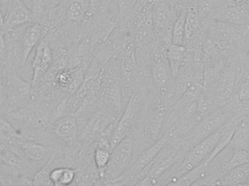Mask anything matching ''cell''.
<instances>
[{
    "label": "cell",
    "mask_w": 249,
    "mask_h": 186,
    "mask_svg": "<svg viewBox=\"0 0 249 186\" xmlns=\"http://www.w3.org/2000/svg\"><path fill=\"white\" fill-rule=\"evenodd\" d=\"M228 1L230 5L234 6L245 4V3L249 2V0H228Z\"/></svg>",
    "instance_id": "d4e9b609"
},
{
    "label": "cell",
    "mask_w": 249,
    "mask_h": 186,
    "mask_svg": "<svg viewBox=\"0 0 249 186\" xmlns=\"http://www.w3.org/2000/svg\"><path fill=\"white\" fill-rule=\"evenodd\" d=\"M244 7H245L246 10H247V13H248V15L249 16V2L245 3L244 4Z\"/></svg>",
    "instance_id": "484cf974"
},
{
    "label": "cell",
    "mask_w": 249,
    "mask_h": 186,
    "mask_svg": "<svg viewBox=\"0 0 249 186\" xmlns=\"http://www.w3.org/2000/svg\"><path fill=\"white\" fill-rule=\"evenodd\" d=\"M228 147L249 152V112L244 113Z\"/></svg>",
    "instance_id": "5bb4252c"
},
{
    "label": "cell",
    "mask_w": 249,
    "mask_h": 186,
    "mask_svg": "<svg viewBox=\"0 0 249 186\" xmlns=\"http://www.w3.org/2000/svg\"><path fill=\"white\" fill-rule=\"evenodd\" d=\"M214 186H249V163L231 169L219 178Z\"/></svg>",
    "instance_id": "9a60e30c"
},
{
    "label": "cell",
    "mask_w": 249,
    "mask_h": 186,
    "mask_svg": "<svg viewBox=\"0 0 249 186\" xmlns=\"http://www.w3.org/2000/svg\"><path fill=\"white\" fill-rule=\"evenodd\" d=\"M185 7L175 5L166 0H156L152 8V23L157 43L168 49L172 44V28L181 10Z\"/></svg>",
    "instance_id": "3957f363"
},
{
    "label": "cell",
    "mask_w": 249,
    "mask_h": 186,
    "mask_svg": "<svg viewBox=\"0 0 249 186\" xmlns=\"http://www.w3.org/2000/svg\"><path fill=\"white\" fill-rule=\"evenodd\" d=\"M202 29L213 39L221 51H225L236 48L247 36L249 27L214 20L203 23Z\"/></svg>",
    "instance_id": "5b68a950"
},
{
    "label": "cell",
    "mask_w": 249,
    "mask_h": 186,
    "mask_svg": "<svg viewBox=\"0 0 249 186\" xmlns=\"http://www.w3.org/2000/svg\"><path fill=\"white\" fill-rule=\"evenodd\" d=\"M18 150L26 159L35 162L49 160L51 156L58 150L51 146H44L32 141L18 139L15 143Z\"/></svg>",
    "instance_id": "7c38bea8"
},
{
    "label": "cell",
    "mask_w": 249,
    "mask_h": 186,
    "mask_svg": "<svg viewBox=\"0 0 249 186\" xmlns=\"http://www.w3.org/2000/svg\"><path fill=\"white\" fill-rule=\"evenodd\" d=\"M232 149V155L228 160L225 161L221 166L222 177L227 172L241 165L249 163V152L242 149ZM221 177V178H222Z\"/></svg>",
    "instance_id": "ac0fdd59"
},
{
    "label": "cell",
    "mask_w": 249,
    "mask_h": 186,
    "mask_svg": "<svg viewBox=\"0 0 249 186\" xmlns=\"http://www.w3.org/2000/svg\"><path fill=\"white\" fill-rule=\"evenodd\" d=\"M149 74L154 88L162 101L174 77L167 58V50L157 42L151 52Z\"/></svg>",
    "instance_id": "8992f818"
},
{
    "label": "cell",
    "mask_w": 249,
    "mask_h": 186,
    "mask_svg": "<svg viewBox=\"0 0 249 186\" xmlns=\"http://www.w3.org/2000/svg\"><path fill=\"white\" fill-rule=\"evenodd\" d=\"M21 136L16 131L13 126L0 116V141L8 146L14 145Z\"/></svg>",
    "instance_id": "7402d4cb"
},
{
    "label": "cell",
    "mask_w": 249,
    "mask_h": 186,
    "mask_svg": "<svg viewBox=\"0 0 249 186\" xmlns=\"http://www.w3.org/2000/svg\"><path fill=\"white\" fill-rule=\"evenodd\" d=\"M187 9L184 7L178 14L172 28V44L183 45L184 43V29H185Z\"/></svg>",
    "instance_id": "44dd1931"
},
{
    "label": "cell",
    "mask_w": 249,
    "mask_h": 186,
    "mask_svg": "<svg viewBox=\"0 0 249 186\" xmlns=\"http://www.w3.org/2000/svg\"><path fill=\"white\" fill-rule=\"evenodd\" d=\"M9 0H0V26L3 28L4 17L8 6Z\"/></svg>",
    "instance_id": "cb8c5ba5"
},
{
    "label": "cell",
    "mask_w": 249,
    "mask_h": 186,
    "mask_svg": "<svg viewBox=\"0 0 249 186\" xmlns=\"http://www.w3.org/2000/svg\"><path fill=\"white\" fill-rule=\"evenodd\" d=\"M75 68H64L56 70L54 77V82L58 89L67 95V90L72 83L74 77Z\"/></svg>",
    "instance_id": "ffe728a7"
},
{
    "label": "cell",
    "mask_w": 249,
    "mask_h": 186,
    "mask_svg": "<svg viewBox=\"0 0 249 186\" xmlns=\"http://www.w3.org/2000/svg\"><path fill=\"white\" fill-rule=\"evenodd\" d=\"M188 152L181 140L168 143L150 164V169L146 178L137 186L159 185L160 178L171 168L179 164Z\"/></svg>",
    "instance_id": "7a4b0ae2"
},
{
    "label": "cell",
    "mask_w": 249,
    "mask_h": 186,
    "mask_svg": "<svg viewBox=\"0 0 249 186\" xmlns=\"http://www.w3.org/2000/svg\"><path fill=\"white\" fill-rule=\"evenodd\" d=\"M171 142L169 135L168 133H164L160 138L155 142L152 146L144 149L140 154L136 158L132 166L129 168L128 170L124 175L118 178L113 185L133 186L135 179L138 175L146 168L149 166L154 159L156 157L160 152L162 150L164 146H166Z\"/></svg>",
    "instance_id": "52a82bcc"
},
{
    "label": "cell",
    "mask_w": 249,
    "mask_h": 186,
    "mask_svg": "<svg viewBox=\"0 0 249 186\" xmlns=\"http://www.w3.org/2000/svg\"><path fill=\"white\" fill-rule=\"evenodd\" d=\"M93 148H94L93 162H94L95 166H96L99 175L102 178V183H103L105 172H106L107 168L109 165V159H110L112 149H107V148L94 147V146Z\"/></svg>",
    "instance_id": "d6986e66"
},
{
    "label": "cell",
    "mask_w": 249,
    "mask_h": 186,
    "mask_svg": "<svg viewBox=\"0 0 249 186\" xmlns=\"http://www.w3.org/2000/svg\"><path fill=\"white\" fill-rule=\"evenodd\" d=\"M188 58V51L184 45L171 44L167 49V58L172 72L173 77L177 75L180 68L186 64Z\"/></svg>",
    "instance_id": "2e32d148"
},
{
    "label": "cell",
    "mask_w": 249,
    "mask_h": 186,
    "mask_svg": "<svg viewBox=\"0 0 249 186\" xmlns=\"http://www.w3.org/2000/svg\"><path fill=\"white\" fill-rule=\"evenodd\" d=\"M51 129L61 151L70 150L78 146L79 127L75 116L70 114L55 120Z\"/></svg>",
    "instance_id": "ba28073f"
},
{
    "label": "cell",
    "mask_w": 249,
    "mask_h": 186,
    "mask_svg": "<svg viewBox=\"0 0 249 186\" xmlns=\"http://www.w3.org/2000/svg\"><path fill=\"white\" fill-rule=\"evenodd\" d=\"M7 50V42H6L5 31L0 26V61H2L5 57Z\"/></svg>",
    "instance_id": "603a6c76"
},
{
    "label": "cell",
    "mask_w": 249,
    "mask_h": 186,
    "mask_svg": "<svg viewBox=\"0 0 249 186\" xmlns=\"http://www.w3.org/2000/svg\"><path fill=\"white\" fill-rule=\"evenodd\" d=\"M215 20L238 26L249 27V16L244 4L230 6L219 12Z\"/></svg>",
    "instance_id": "4fadbf2b"
},
{
    "label": "cell",
    "mask_w": 249,
    "mask_h": 186,
    "mask_svg": "<svg viewBox=\"0 0 249 186\" xmlns=\"http://www.w3.org/2000/svg\"><path fill=\"white\" fill-rule=\"evenodd\" d=\"M53 65V54L50 45L49 36H45L40 41L35 51L32 61V86H35L44 78Z\"/></svg>",
    "instance_id": "9c48e42d"
},
{
    "label": "cell",
    "mask_w": 249,
    "mask_h": 186,
    "mask_svg": "<svg viewBox=\"0 0 249 186\" xmlns=\"http://www.w3.org/2000/svg\"><path fill=\"white\" fill-rule=\"evenodd\" d=\"M48 34L49 31L43 24L35 22L28 24L21 36V67L26 64L33 50Z\"/></svg>",
    "instance_id": "8fae6325"
},
{
    "label": "cell",
    "mask_w": 249,
    "mask_h": 186,
    "mask_svg": "<svg viewBox=\"0 0 249 186\" xmlns=\"http://www.w3.org/2000/svg\"><path fill=\"white\" fill-rule=\"evenodd\" d=\"M32 23V10L23 0H9L3 29L10 32L16 28Z\"/></svg>",
    "instance_id": "30bf717a"
},
{
    "label": "cell",
    "mask_w": 249,
    "mask_h": 186,
    "mask_svg": "<svg viewBox=\"0 0 249 186\" xmlns=\"http://www.w3.org/2000/svg\"><path fill=\"white\" fill-rule=\"evenodd\" d=\"M77 169L71 167H55L50 173L53 186L72 185L77 176Z\"/></svg>",
    "instance_id": "e0dca14e"
},
{
    "label": "cell",
    "mask_w": 249,
    "mask_h": 186,
    "mask_svg": "<svg viewBox=\"0 0 249 186\" xmlns=\"http://www.w3.org/2000/svg\"><path fill=\"white\" fill-rule=\"evenodd\" d=\"M138 157L133 135L130 134L114 146L105 172L103 185H113L124 175Z\"/></svg>",
    "instance_id": "277c9868"
},
{
    "label": "cell",
    "mask_w": 249,
    "mask_h": 186,
    "mask_svg": "<svg viewBox=\"0 0 249 186\" xmlns=\"http://www.w3.org/2000/svg\"><path fill=\"white\" fill-rule=\"evenodd\" d=\"M166 110L160 97L154 89L148 96L139 123L131 133L138 156L163 135Z\"/></svg>",
    "instance_id": "6da1fadb"
},
{
    "label": "cell",
    "mask_w": 249,
    "mask_h": 186,
    "mask_svg": "<svg viewBox=\"0 0 249 186\" xmlns=\"http://www.w3.org/2000/svg\"><path fill=\"white\" fill-rule=\"evenodd\" d=\"M0 185H1V183H0Z\"/></svg>",
    "instance_id": "83f0119b"
},
{
    "label": "cell",
    "mask_w": 249,
    "mask_h": 186,
    "mask_svg": "<svg viewBox=\"0 0 249 186\" xmlns=\"http://www.w3.org/2000/svg\"><path fill=\"white\" fill-rule=\"evenodd\" d=\"M1 89H2V86H1V77H0V93H1Z\"/></svg>",
    "instance_id": "4316f807"
}]
</instances>
